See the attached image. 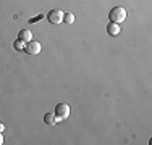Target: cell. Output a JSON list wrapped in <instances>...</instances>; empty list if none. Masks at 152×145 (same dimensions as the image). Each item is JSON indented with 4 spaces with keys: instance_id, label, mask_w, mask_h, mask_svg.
Masks as SVG:
<instances>
[{
    "instance_id": "obj_11",
    "label": "cell",
    "mask_w": 152,
    "mask_h": 145,
    "mask_svg": "<svg viewBox=\"0 0 152 145\" xmlns=\"http://www.w3.org/2000/svg\"><path fill=\"white\" fill-rule=\"evenodd\" d=\"M3 130H5V126H3L2 123H0V132H3Z\"/></svg>"
},
{
    "instance_id": "obj_8",
    "label": "cell",
    "mask_w": 152,
    "mask_h": 145,
    "mask_svg": "<svg viewBox=\"0 0 152 145\" xmlns=\"http://www.w3.org/2000/svg\"><path fill=\"white\" fill-rule=\"evenodd\" d=\"M63 23L65 24H73L75 23V14L70 13V12H66L63 14Z\"/></svg>"
},
{
    "instance_id": "obj_1",
    "label": "cell",
    "mask_w": 152,
    "mask_h": 145,
    "mask_svg": "<svg viewBox=\"0 0 152 145\" xmlns=\"http://www.w3.org/2000/svg\"><path fill=\"white\" fill-rule=\"evenodd\" d=\"M108 20H110V23H117V24L123 23L126 20V10L123 7H113L108 13Z\"/></svg>"
},
{
    "instance_id": "obj_12",
    "label": "cell",
    "mask_w": 152,
    "mask_h": 145,
    "mask_svg": "<svg viewBox=\"0 0 152 145\" xmlns=\"http://www.w3.org/2000/svg\"><path fill=\"white\" fill-rule=\"evenodd\" d=\"M3 144V136H2V132H0V145Z\"/></svg>"
},
{
    "instance_id": "obj_7",
    "label": "cell",
    "mask_w": 152,
    "mask_h": 145,
    "mask_svg": "<svg viewBox=\"0 0 152 145\" xmlns=\"http://www.w3.org/2000/svg\"><path fill=\"white\" fill-rule=\"evenodd\" d=\"M44 123L47 126H55L57 124V116L52 113H45L44 115Z\"/></svg>"
},
{
    "instance_id": "obj_6",
    "label": "cell",
    "mask_w": 152,
    "mask_h": 145,
    "mask_svg": "<svg viewBox=\"0 0 152 145\" xmlns=\"http://www.w3.org/2000/svg\"><path fill=\"white\" fill-rule=\"evenodd\" d=\"M18 39H20V41H23L24 44H26V42L32 41V32L29 31V29H21L20 34H18Z\"/></svg>"
},
{
    "instance_id": "obj_3",
    "label": "cell",
    "mask_w": 152,
    "mask_h": 145,
    "mask_svg": "<svg viewBox=\"0 0 152 145\" xmlns=\"http://www.w3.org/2000/svg\"><path fill=\"white\" fill-rule=\"evenodd\" d=\"M57 116V121H60V119H66L68 116H70V107H68V103H58L55 107V113Z\"/></svg>"
},
{
    "instance_id": "obj_9",
    "label": "cell",
    "mask_w": 152,
    "mask_h": 145,
    "mask_svg": "<svg viewBox=\"0 0 152 145\" xmlns=\"http://www.w3.org/2000/svg\"><path fill=\"white\" fill-rule=\"evenodd\" d=\"M13 47H15V50H18V52H23L24 50V42L23 41H15V44H13Z\"/></svg>"
},
{
    "instance_id": "obj_5",
    "label": "cell",
    "mask_w": 152,
    "mask_h": 145,
    "mask_svg": "<svg viewBox=\"0 0 152 145\" xmlns=\"http://www.w3.org/2000/svg\"><path fill=\"white\" fill-rule=\"evenodd\" d=\"M120 31H121V28L118 26L117 23H108V26H107V34H108V36L115 37V36L120 34Z\"/></svg>"
},
{
    "instance_id": "obj_2",
    "label": "cell",
    "mask_w": 152,
    "mask_h": 145,
    "mask_svg": "<svg viewBox=\"0 0 152 145\" xmlns=\"http://www.w3.org/2000/svg\"><path fill=\"white\" fill-rule=\"evenodd\" d=\"M63 14H65V12H61L58 8H53L47 13V20L52 24H61L63 23Z\"/></svg>"
},
{
    "instance_id": "obj_10",
    "label": "cell",
    "mask_w": 152,
    "mask_h": 145,
    "mask_svg": "<svg viewBox=\"0 0 152 145\" xmlns=\"http://www.w3.org/2000/svg\"><path fill=\"white\" fill-rule=\"evenodd\" d=\"M41 20H42V16H41V14H39V16L32 18V20H31V23H34V21H41Z\"/></svg>"
},
{
    "instance_id": "obj_4",
    "label": "cell",
    "mask_w": 152,
    "mask_h": 145,
    "mask_svg": "<svg viewBox=\"0 0 152 145\" xmlns=\"http://www.w3.org/2000/svg\"><path fill=\"white\" fill-rule=\"evenodd\" d=\"M41 50H42L41 44L36 42V41H29V42L24 44V50H23V52H26L28 55H39Z\"/></svg>"
}]
</instances>
